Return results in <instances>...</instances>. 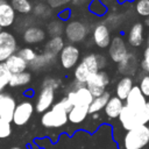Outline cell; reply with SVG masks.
<instances>
[{"mask_svg": "<svg viewBox=\"0 0 149 149\" xmlns=\"http://www.w3.org/2000/svg\"><path fill=\"white\" fill-rule=\"evenodd\" d=\"M109 99H111V95L108 92H105L102 95L94 98L88 107V114H95V113L100 112L101 109H105Z\"/></svg>", "mask_w": 149, "mask_h": 149, "instance_id": "26", "label": "cell"}, {"mask_svg": "<svg viewBox=\"0 0 149 149\" xmlns=\"http://www.w3.org/2000/svg\"><path fill=\"white\" fill-rule=\"evenodd\" d=\"M105 66V58L101 55L90 54L86 55L81 62L74 69V79L76 81L86 85L87 80L97 72Z\"/></svg>", "mask_w": 149, "mask_h": 149, "instance_id": "2", "label": "cell"}, {"mask_svg": "<svg viewBox=\"0 0 149 149\" xmlns=\"http://www.w3.org/2000/svg\"><path fill=\"white\" fill-rule=\"evenodd\" d=\"M65 30V27L63 26V23L61 22V20H55L51 21L48 24V33L50 34L51 37L55 36H62V33Z\"/></svg>", "mask_w": 149, "mask_h": 149, "instance_id": "30", "label": "cell"}, {"mask_svg": "<svg viewBox=\"0 0 149 149\" xmlns=\"http://www.w3.org/2000/svg\"><path fill=\"white\" fill-rule=\"evenodd\" d=\"M135 9L141 16H149V0H137Z\"/></svg>", "mask_w": 149, "mask_h": 149, "instance_id": "34", "label": "cell"}, {"mask_svg": "<svg viewBox=\"0 0 149 149\" xmlns=\"http://www.w3.org/2000/svg\"><path fill=\"white\" fill-rule=\"evenodd\" d=\"M10 5L20 14H28L33 10V5L29 0H10Z\"/></svg>", "mask_w": 149, "mask_h": 149, "instance_id": "28", "label": "cell"}, {"mask_svg": "<svg viewBox=\"0 0 149 149\" xmlns=\"http://www.w3.org/2000/svg\"><path fill=\"white\" fill-rule=\"evenodd\" d=\"M79 56H80L79 49L73 44H68L63 48V50L59 54L61 65L64 69H72L73 66L77 65L79 61Z\"/></svg>", "mask_w": 149, "mask_h": 149, "instance_id": "10", "label": "cell"}, {"mask_svg": "<svg viewBox=\"0 0 149 149\" xmlns=\"http://www.w3.org/2000/svg\"><path fill=\"white\" fill-rule=\"evenodd\" d=\"M50 8H61L70 3L71 0H47Z\"/></svg>", "mask_w": 149, "mask_h": 149, "instance_id": "38", "label": "cell"}, {"mask_svg": "<svg viewBox=\"0 0 149 149\" xmlns=\"http://www.w3.org/2000/svg\"><path fill=\"white\" fill-rule=\"evenodd\" d=\"M109 84V77L105 71H99L97 73H94L86 83V87L90 90V92L92 93V95L94 98L102 95L106 91L105 88L107 87V85Z\"/></svg>", "mask_w": 149, "mask_h": 149, "instance_id": "6", "label": "cell"}, {"mask_svg": "<svg viewBox=\"0 0 149 149\" xmlns=\"http://www.w3.org/2000/svg\"><path fill=\"white\" fill-rule=\"evenodd\" d=\"M92 40L94 44L99 48H107L109 47V43L112 41L109 29L104 23H98L92 33Z\"/></svg>", "mask_w": 149, "mask_h": 149, "instance_id": "14", "label": "cell"}, {"mask_svg": "<svg viewBox=\"0 0 149 149\" xmlns=\"http://www.w3.org/2000/svg\"><path fill=\"white\" fill-rule=\"evenodd\" d=\"M136 69H137L136 57L130 54H128L125 57V59L119 63V66H118L119 72H121L122 74H133V73H135Z\"/></svg>", "mask_w": 149, "mask_h": 149, "instance_id": "22", "label": "cell"}, {"mask_svg": "<svg viewBox=\"0 0 149 149\" xmlns=\"http://www.w3.org/2000/svg\"><path fill=\"white\" fill-rule=\"evenodd\" d=\"M16 107L15 99L8 93H0V118L9 122L13 121L14 111Z\"/></svg>", "mask_w": 149, "mask_h": 149, "instance_id": "13", "label": "cell"}, {"mask_svg": "<svg viewBox=\"0 0 149 149\" xmlns=\"http://www.w3.org/2000/svg\"><path fill=\"white\" fill-rule=\"evenodd\" d=\"M30 80H31V73L28 71H24L21 73L12 74V78H10L8 85L10 87H20V86H24V85L29 84Z\"/></svg>", "mask_w": 149, "mask_h": 149, "instance_id": "27", "label": "cell"}, {"mask_svg": "<svg viewBox=\"0 0 149 149\" xmlns=\"http://www.w3.org/2000/svg\"><path fill=\"white\" fill-rule=\"evenodd\" d=\"M33 12H34V15L37 16V17H41V19H48L51 14V9L49 6L44 5V3H37L34 8H33Z\"/></svg>", "mask_w": 149, "mask_h": 149, "instance_id": "31", "label": "cell"}, {"mask_svg": "<svg viewBox=\"0 0 149 149\" xmlns=\"http://www.w3.org/2000/svg\"><path fill=\"white\" fill-rule=\"evenodd\" d=\"M88 115V107H83V106H73L72 109L69 112L68 118L69 121L73 125L81 123L86 116Z\"/></svg>", "mask_w": 149, "mask_h": 149, "instance_id": "24", "label": "cell"}, {"mask_svg": "<svg viewBox=\"0 0 149 149\" xmlns=\"http://www.w3.org/2000/svg\"><path fill=\"white\" fill-rule=\"evenodd\" d=\"M133 87H134V85H133V79H132L130 77H128V76H125V77L121 78L120 81L116 84V88H115L116 97L120 98L121 100H126Z\"/></svg>", "mask_w": 149, "mask_h": 149, "instance_id": "21", "label": "cell"}, {"mask_svg": "<svg viewBox=\"0 0 149 149\" xmlns=\"http://www.w3.org/2000/svg\"><path fill=\"white\" fill-rule=\"evenodd\" d=\"M58 86H59V80L56 78H52V77L45 78L43 80V84H42V87H50L52 90H56Z\"/></svg>", "mask_w": 149, "mask_h": 149, "instance_id": "36", "label": "cell"}, {"mask_svg": "<svg viewBox=\"0 0 149 149\" xmlns=\"http://www.w3.org/2000/svg\"><path fill=\"white\" fill-rule=\"evenodd\" d=\"M87 27L80 21H71L65 26V36L71 43H78L86 38Z\"/></svg>", "mask_w": 149, "mask_h": 149, "instance_id": "8", "label": "cell"}, {"mask_svg": "<svg viewBox=\"0 0 149 149\" xmlns=\"http://www.w3.org/2000/svg\"><path fill=\"white\" fill-rule=\"evenodd\" d=\"M139 87L142 91V93L144 94V97H149V74L142 77V79L140 80Z\"/></svg>", "mask_w": 149, "mask_h": 149, "instance_id": "35", "label": "cell"}, {"mask_svg": "<svg viewBox=\"0 0 149 149\" xmlns=\"http://www.w3.org/2000/svg\"><path fill=\"white\" fill-rule=\"evenodd\" d=\"M15 10L6 0H0V27L6 28L14 23Z\"/></svg>", "mask_w": 149, "mask_h": 149, "instance_id": "16", "label": "cell"}, {"mask_svg": "<svg viewBox=\"0 0 149 149\" xmlns=\"http://www.w3.org/2000/svg\"><path fill=\"white\" fill-rule=\"evenodd\" d=\"M17 55L21 56L27 63H31V62H34V61L36 59V57H37L36 51H35L34 49H31V48H28V47L20 49L19 52H17Z\"/></svg>", "mask_w": 149, "mask_h": 149, "instance_id": "32", "label": "cell"}, {"mask_svg": "<svg viewBox=\"0 0 149 149\" xmlns=\"http://www.w3.org/2000/svg\"><path fill=\"white\" fill-rule=\"evenodd\" d=\"M34 112V106L30 101H22L16 105L14 115H13V121L15 126H24L31 118Z\"/></svg>", "mask_w": 149, "mask_h": 149, "instance_id": "9", "label": "cell"}, {"mask_svg": "<svg viewBox=\"0 0 149 149\" xmlns=\"http://www.w3.org/2000/svg\"><path fill=\"white\" fill-rule=\"evenodd\" d=\"M5 63H6L7 68L9 69V71L12 72V74L24 72L26 69L28 68V63L17 54H14L13 56H10Z\"/></svg>", "mask_w": 149, "mask_h": 149, "instance_id": "18", "label": "cell"}, {"mask_svg": "<svg viewBox=\"0 0 149 149\" xmlns=\"http://www.w3.org/2000/svg\"><path fill=\"white\" fill-rule=\"evenodd\" d=\"M54 101H55V90L50 87H42L35 105L36 112L45 113L54 106Z\"/></svg>", "mask_w": 149, "mask_h": 149, "instance_id": "12", "label": "cell"}, {"mask_svg": "<svg viewBox=\"0 0 149 149\" xmlns=\"http://www.w3.org/2000/svg\"><path fill=\"white\" fill-rule=\"evenodd\" d=\"M17 43L14 35L9 31L0 33V63H5L15 54Z\"/></svg>", "mask_w": 149, "mask_h": 149, "instance_id": "7", "label": "cell"}, {"mask_svg": "<svg viewBox=\"0 0 149 149\" xmlns=\"http://www.w3.org/2000/svg\"><path fill=\"white\" fill-rule=\"evenodd\" d=\"M23 41L27 44H37L45 38V31L40 27H28L22 35Z\"/></svg>", "mask_w": 149, "mask_h": 149, "instance_id": "17", "label": "cell"}, {"mask_svg": "<svg viewBox=\"0 0 149 149\" xmlns=\"http://www.w3.org/2000/svg\"><path fill=\"white\" fill-rule=\"evenodd\" d=\"M72 107L73 106L70 102V100L66 97H64L58 102L54 104V106L49 111L43 113L41 118L42 126H44L45 128H59L65 126L69 121L68 114L72 109Z\"/></svg>", "mask_w": 149, "mask_h": 149, "instance_id": "1", "label": "cell"}, {"mask_svg": "<svg viewBox=\"0 0 149 149\" xmlns=\"http://www.w3.org/2000/svg\"><path fill=\"white\" fill-rule=\"evenodd\" d=\"M141 68L149 73V47L146 48L144 52H143V58L141 61Z\"/></svg>", "mask_w": 149, "mask_h": 149, "instance_id": "37", "label": "cell"}, {"mask_svg": "<svg viewBox=\"0 0 149 149\" xmlns=\"http://www.w3.org/2000/svg\"><path fill=\"white\" fill-rule=\"evenodd\" d=\"M1 29H2V28H1V27H0V33H1V31H2V30H1Z\"/></svg>", "mask_w": 149, "mask_h": 149, "instance_id": "43", "label": "cell"}, {"mask_svg": "<svg viewBox=\"0 0 149 149\" xmlns=\"http://www.w3.org/2000/svg\"><path fill=\"white\" fill-rule=\"evenodd\" d=\"M64 47H65V44H64L63 37L62 36H55V37H51L47 42L44 52H48L52 56H58Z\"/></svg>", "mask_w": 149, "mask_h": 149, "instance_id": "23", "label": "cell"}, {"mask_svg": "<svg viewBox=\"0 0 149 149\" xmlns=\"http://www.w3.org/2000/svg\"><path fill=\"white\" fill-rule=\"evenodd\" d=\"M123 102L120 98L115 97H111V99L108 100L106 107H105V114L109 118V119H116L119 118L122 108H123Z\"/></svg>", "mask_w": 149, "mask_h": 149, "instance_id": "19", "label": "cell"}, {"mask_svg": "<svg viewBox=\"0 0 149 149\" xmlns=\"http://www.w3.org/2000/svg\"><path fill=\"white\" fill-rule=\"evenodd\" d=\"M128 43L132 47H140L143 43V24L137 22L132 26L128 33Z\"/></svg>", "mask_w": 149, "mask_h": 149, "instance_id": "20", "label": "cell"}, {"mask_svg": "<svg viewBox=\"0 0 149 149\" xmlns=\"http://www.w3.org/2000/svg\"><path fill=\"white\" fill-rule=\"evenodd\" d=\"M119 121L122 126L123 129L130 130L134 129L139 126L146 125L143 115H142V109L141 111H134L128 106H123L120 115H119Z\"/></svg>", "mask_w": 149, "mask_h": 149, "instance_id": "5", "label": "cell"}, {"mask_svg": "<svg viewBox=\"0 0 149 149\" xmlns=\"http://www.w3.org/2000/svg\"><path fill=\"white\" fill-rule=\"evenodd\" d=\"M59 19H62V20H68L69 19V16H70V10L69 9H63L61 13H59Z\"/></svg>", "mask_w": 149, "mask_h": 149, "instance_id": "39", "label": "cell"}, {"mask_svg": "<svg viewBox=\"0 0 149 149\" xmlns=\"http://www.w3.org/2000/svg\"><path fill=\"white\" fill-rule=\"evenodd\" d=\"M76 86L68 93L66 98L70 100L72 106H83V107H90L91 102L93 101L94 97L90 92V90L86 87V85L80 84L76 81Z\"/></svg>", "mask_w": 149, "mask_h": 149, "instance_id": "4", "label": "cell"}, {"mask_svg": "<svg viewBox=\"0 0 149 149\" xmlns=\"http://www.w3.org/2000/svg\"><path fill=\"white\" fill-rule=\"evenodd\" d=\"M55 58H56V56H52V55L43 51V54L37 55L36 59L30 63V68L33 70H42V69L47 68L48 65H50L51 63H54Z\"/></svg>", "mask_w": 149, "mask_h": 149, "instance_id": "25", "label": "cell"}, {"mask_svg": "<svg viewBox=\"0 0 149 149\" xmlns=\"http://www.w3.org/2000/svg\"><path fill=\"white\" fill-rule=\"evenodd\" d=\"M12 78V72L7 68L6 63H0V93H2L3 88L9 84Z\"/></svg>", "mask_w": 149, "mask_h": 149, "instance_id": "29", "label": "cell"}, {"mask_svg": "<svg viewBox=\"0 0 149 149\" xmlns=\"http://www.w3.org/2000/svg\"><path fill=\"white\" fill-rule=\"evenodd\" d=\"M108 54H109L111 59L115 63H120L128 55L126 43L121 36H115L112 38L109 43V48H108Z\"/></svg>", "mask_w": 149, "mask_h": 149, "instance_id": "11", "label": "cell"}, {"mask_svg": "<svg viewBox=\"0 0 149 149\" xmlns=\"http://www.w3.org/2000/svg\"><path fill=\"white\" fill-rule=\"evenodd\" d=\"M146 24H147V26L149 27V16H148V17L146 19Z\"/></svg>", "mask_w": 149, "mask_h": 149, "instance_id": "41", "label": "cell"}, {"mask_svg": "<svg viewBox=\"0 0 149 149\" xmlns=\"http://www.w3.org/2000/svg\"><path fill=\"white\" fill-rule=\"evenodd\" d=\"M121 149H149V126L143 125L127 130L120 142Z\"/></svg>", "mask_w": 149, "mask_h": 149, "instance_id": "3", "label": "cell"}, {"mask_svg": "<svg viewBox=\"0 0 149 149\" xmlns=\"http://www.w3.org/2000/svg\"><path fill=\"white\" fill-rule=\"evenodd\" d=\"M147 44H148V47H149V36H148V40H147Z\"/></svg>", "mask_w": 149, "mask_h": 149, "instance_id": "42", "label": "cell"}, {"mask_svg": "<svg viewBox=\"0 0 149 149\" xmlns=\"http://www.w3.org/2000/svg\"><path fill=\"white\" fill-rule=\"evenodd\" d=\"M9 149H26L24 147H21V146H14V147H10Z\"/></svg>", "mask_w": 149, "mask_h": 149, "instance_id": "40", "label": "cell"}, {"mask_svg": "<svg viewBox=\"0 0 149 149\" xmlns=\"http://www.w3.org/2000/svg\"><path fill=\"white\" fill-rule=\"evenodd\" d=\"M12 134V126L10 122L0 118V140L9 137Z\"/></svg>", "mask_w": 149, "mask_h": 149, "instance_id": "33", "label": "cell"}, {"mask_svg": "<svg viewBox=\"0 0 149 149\" xmlns=\"http://www.w3.org/2000/svg\"><path fill=\"white\" fill-rule=\"evenodd\" d=\"M146 104H147V99H146L144 94L142 93L140 87L135 85L126 99V106L130 107L134 111H141V109H143Z\"/></svg>", "mask_w": 149, "mask_h": 149, "instance_id": "15", "label": "cell"}]
</instances>
